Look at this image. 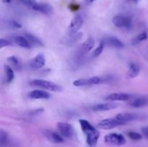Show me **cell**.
Masks as SVG:
<instances>
[{
    "instance_id": "cell-1",
    "label": "cell",
    "mask_w": 148,
    "mask_h": 147,
    "mask_svg": "<svg viewBox=\"0 0 148 147\" xmlns=\"http://www.w3.org/2000/svg\"><path fill=\"white\" fill-rule=\"evenodd\" d=\"M79 123L86 136L87 144L90 147H95L99 139V131L85 119L79 120Z\"/></svg>"
},
{
    "instance_id": "cell-32",
    "label": "cell",
    "mask_w": 148,
    "mask_h": 147,
    "mask_svg": "<svg viewBox=\"0 0 148 147\" xmlns=\"http://www.w3.org/2000/svg\"><path fill=\"white\" fill-rule=\"evenodd\" d=\"M10 24H11V25L13 27H15V28H21L22 27V24H20V22H18L14 21V20L11 21Z\"/></svg>"
},
{
    "instance_id": "cell-4",
    "label": "cell",
    "mask_w": 148,
    "mask_h": 147,
    "mask_svg": "<svg viewBox=\"0 0 148 147\" xmlns=\"http://www.w3.org/2000/svg\"><path fill=\"white\" fill-rule=\"evenodd\" d=\"M105 143L110 146H120L126 144V139L123 135L116 133H111L104 137Z\"/></svg>"
},
{
    "instance_id": "cell-18",
    "label": "cell",
    "mask_w": 148,
    "mask_h": 147,
    "mask_svg": "<svg viewBox=\"0 0 148 147\" xmlns=\"http://www.w3.org/2000/svg\"><path fill=\"white\" fill-rule=\"evenodd\" d=\"M118 107V105L114 102H106V103H101L98 105H94L92 108V110L93 111L96 112H100V111H107L111 110Z\"/></svg>"
},
{
    "instance_id": "cell-28",
    "label": "cell",
    "mask_w": 148,
    "mask_h": 147,
    "mask_svg": "<svg viewBox=\"0 0 148 147\" xmlns=\"http://www.w3.org/2000/svg\"><path fill=\"white\" fill-rule=\"evenodd\" d=\"M127 135H128L129 138L130 139L133 140V141H140L143 138V135L140 133L137 132H134V131H130L127 133Z\"/></svg>"
},
{
    "instance_id": "cell-2",
    "label": "cell",
    "mask_w": 148,
    "mask_h": 147,
    "mask_svg": "<svg viewBox=\"0 0 148 147\" xmlns=\"http://www.w3.org/2000/svg\"><path fill=\"white\" fill-rule=\"evenodd\" d=\"M30 85L31 86L41 88L46 90L52 91V92H61L62 90V87L60 85L55 84L52 82L41 79H34L30 82Z\"/></svg>"
},
{
    "instance_id": "cell-36",
    "label": "cell",
    "mask_w": 148,
    "mask_h": 147,
    "mask_svg": "<svg viewBox=\"0 0 148 147\" xmlns=\"http://www.w3.org/2000/svg\"><path fill=\"white\" fill-rule=\"evenodd\" d=\"M131 1H134V2H137V1H138V0H131Z\"/></svg>"
},
{
    "instance_id": "cell-30",
    "label": "cell",
    "mask_w": 148,
    "mask_h": 147,
    "mask_svg": "<svg viewBox=\"0 0 148 147\" xmlns=\"http://www.w3.org/2000/svg\"><path fill=\"white\" fill-rule=\"evenodd\" d=\"M11 46V42L10 40L4 38H1L0 40V48H2L5 47V46Z\"/></svg>"
},
{
    "instance_id": "cell-19",
    "label": "cell",
    "mask_w": 148,
    "mask_h": 147,
    "mask_svg": "<svg viewBox=\"0 0 148 147\" xmlns=\"http://www.w3.org/2000/svg\"><path fill=\"white\" fill-rule=\"evenodd\" d=\"M25 37L27 39L29 43H30L31 46H36V47H40V46H43V43L38 37L36 36L33 35V34L30 33H25Z\"/></svg>"
},
{
    "instance_id": "cell-29",
    "label": "cell",
    "mask_w": 148,
    "mask_h": 147,
    "mask_svg": "<svg viewBox=\"0 0 148 147\" xmlns=\"http://www.w3.org/2000/svg\"><path fill=\"white\" fill-rule=\"evenodd\" d=\"M23 4H24L25 5L27 6V7H30L33 10V7H35V5L36 4L37 1L36 0H20Z\"/></svg>"
},
{
    "instance_id": "cell-33",
    "label": "cell",
    "mask_w": 148,
    "mask_h": 147,
    "mask_svg": "<svg viewBox=\"0 0 148 147\" xmlns=\"http://www.w3.org/2000/svg\"><path fill=\"white\" fill-rule=\"evenodd\" d=\"M142 132H143V135L148 138V126L144 127V128H142Z\"/></svg>"
},
{
    "instance_id": "cell-20",
    "label": "cell",
    "mask_w": 148,
    "mask_h": 147,
    "mask_svg": "<svg viewBox=\"0 0 148 147\" xmlns=\"http://www.w3.org/2000/svg\"><path fill=\"white\" fill-rule=\"evenodd\" d=\"M140 72V68L137 63L132 62L129 66V70L127 71V75L130 78H135L139 75Z\"/></svg>"
},
{
    "instance_id": "cell-23",
    "label": "cell",
    "mask_w": 148,
    "mask_h": 147,
    "mask_svg": "<svg viewBox=\"0 0 148 147\" xmlns=\"http://www.w3.org/2000/svg\"><path fill=\"white\" fill-rule=\"evenodd\" d=\"M5 72H6V82L7 84H10L13 81L14 78V71L9 66H5Z\"/></svg>"
},
{
    "instance_id": "cell-14",
    "label": "cell",
    "mask_w": 148,
    "mask_h": 147,
    "mask_svg": "<svg viewBox=\"0 0 148 147\" xmlns=\"http://www.w3.org/2000/svg\"><path fill=\"white\" fill-rule=\"evenodd\" d=\"M45 58L43 54H38L30 61V66L33 69H41L45 65Z\"/></svg>"
},
{
    "instance_id": "cell-34",
    "label": "cell",
    "mask_w": 148,
    "mask_h": 147,
    "mask_svg": "<svg viewBox=\"0 0 148 147\" xmlns=\"http://www.w3.org/2000/svg\"><path fill=\"white\" fill-rule=\"evenodd\" d=\"M85 1H86V2L88 3V4H91V3H92L94 1H95V0H85Z\"/></svg>"
},
{
    "instance_id": "cell-10",
    "label": "cell",
    "mask_w": 148,
    "mask_h": 147,
    "mask_svg": "<svg viewBox=\"0 0 148 147\" xmlns=\"http://www.w3.org/2000/svg\"><path fill=\"white\" fill-rule=\"evenodd\" d=\"M43 135L50 142L53 143V144H61L64 141L63 136L62 135H59L58 133L55 131L45 130L43 131Z\"/></svg>"
},
{
    "instance_id": "cell-22",
    "label": "cell",
    "mask_w": 148,
    "mask_h": 147,
    "mask_svg": "<svg viewBox=\"0 0 148 147\" xmlns=\"http://www.w3.org/2000/svg\"><path fill=\"white\" fill-rule=\"evenodd\" d=\"M82 35H83L82 33H77L75 34L72 35H69V37L66 39L64 43L68 46H72L77 41H79L82 38Z\"/></svg>"
},
{
    "instance_id": "cell-31",
    "label": "cell",
    "mask_w": 148,
    "mask_h": 147,
    "mask_svg": "<svg viewBox=\"0 0 148 147\" xmlns=\"http://www.w3.org/2000/svg\"><path fill=\"white\" fill-rule=\"evenodd\" d=\"M79 7H80L79 4H77V3H71V4L69 5V8L73 12L77 11V10L79 9Z\"/></svg>"
},
{
    "instance_id": "cell-16",
    "label": "cell",
    "mask_w": 148,
    "mask_h": 147,
    "mask_svg": "<svg viewBox=\"0 0 148 147\" xmlns=\"http://www.w3.org/2000/svg\"><path fill=\"white\" fill-rule=\"evenodd\" d=\"M105 44L108 45L110 46L115 48L117 49L123 48L124 46V44L123 42H121L118 37H114V36H110V37H107L103 40Z\"/></svg>"
},
{
    "instance_id": "cell-6",
    "label": "cell",
    "mask_w": 148,
    "mask_h": 147,
    "mask_svg": "<svg viewBox=\"0 0 148 147\" xmlns=\"http://www.w3.org/2000/svg\"><path fill=\"white\" fill-rule=\"evenodd\" d=\"M123 125L124 124L119 120H118L116 117H114V118H106V119L102 120L101 122H98L97 127L101 130H110Z\"/></svg>"
},
{
    "instance_id": "cell-7",
    "label": "cell",
    "mask_w": 148,
    "mask_h": 147,
    "mask_svg": "<svg viewBox=\"0 0 148 147\" xmlns=\"http://www.w3.org/2000/svg\"><path fill=\"white\" fill-rule=\"evenodd\" d=\"M105 79H102L98 76L88 78V79H79L74 81L73 85L75 86H91V85H96L102 84Z\"/></svg>"
},
{
    "instance_id": "cell-5",
    "label": "cell",
    "mask_w": 148,
    "mask_h": 147,
    "mask_svg": "<svg viewBox=\"0 0 148 147\" xmlns=\"http://www.w3.org/2000/svg\"><path fill=\"white\" fill-rule=\"evenodd\" d=\"M116 118L119 120L124 125V124L132 122V121L143 120L145 118L146 116L143 114L133 113V112H121V113H119L118 115H116Z\"/></svg>"
},
{
    "instance_id": "cell-11",
    "label": "cell",
    "mask_w": 148,
    "mask_h": 147,
    "mask_svg": "<svg viewBox=\"0 0 148 147\" xmlns=\"http://www.w3.org/2000/svg\"><path fill=\"white\" fill-rule=\"evenodd\" d=\"M129 104L131 107L135 108H140L147 106L148 105V96L142 95V96L133 97Z\"/></svg>"
},
{
    "instance_id": "cell-21",
    "label": "cell",
    "mask_w": 148,
    "mask_h": 147,
    "mask_svg": "<svg viewBox=\"0 0 148 147\" xmlns=\"http://www.w3.org/2000/svg\"><path fill=\"white\" fill-rule=\"evenodd\" d=\"M14 43L17 45H18L19 46L22 48H30L31 47V45L29 43V41L27 40V39L25 37L22 35H17L16 37H14Z\"/></svg>"
},
{
    "instance_id": "cell-24",
    "label": "cell",
    "mask_w": 148,
    "mask_h": 147,
    "mask_svg": "<svg viewBox=\"0 0 148 147\" xmlns=\"http://www.w3.org/2000/svg\"><path fill=\"white\" fill-rule=\"evenodd\" d=\"M9 142V137L7 133L5 131L1 130L0 132V146L4 147L6 146Z\"/></svg>"
},
{
    "instance_id": "cell-15",
    "label": "cell",
    "mask_w": 148,
    "mask_h": 147,
    "mask_svg": "<svg viewBox=\"0 0 148 147\" xmlns=\"http://www.w3.org/2000/svg\"><path fill=\"white\" fill-rule=\"evenodd\" d=\"M132 98V95L127 93H112L108 95L106 99L108 101H127Z\"/></svg>"
},
{
    "instance_id": "cell-8",
    "label": "cell",
    "mask_w": 148,
    "mask_h": 147,
    "mask_svg": "<svg viewBox=\"0 0 148 147\" xmlns=\"http://www.w3.org/2000/svg\"><path fill=\"white\" fill-rule=\"evenodd\" d=\"M58 131H59L61 135L66 138H71L75 135V130L71 124L67 122H59L56 124Z\"/></svg>"
},
{
    "instance_id": "cell-26",
    "label": "cell",
    "mask_w": 148,
    "mask_h": 147,
    "mask_svg": "<svg viewBox=\"0 0 148 147\" xmlns=\"http://www.w3.org/2000/svg\"><path fill=\"white\" fill-rule=\"evenodd\" d=\"M104 46H105V43H104V42L103 41V40H101V41L100 42L99 45L98 46V47H97L95 49V50L93 51L92 56H93V57H97V56H99L102 53L103 50Z\"/></svg>"
},
{
    "instance_id": "cell-25",
    "label": "cell",
    "mask_w": 148,
    "mask_h": 147,
    "mask_svg": "<svg viewBox=\"0 0 148 147\" xmlns=\"http://www.w3.org/2000/svg\"><path fill=\"white\" fill-rule=\"evenodd\" d=\"M7 61H8L10 63H12V65L14 66L16 69H20V68H21L20 61H19V59H17V57H15V56H10V57L7 58Z\"/></svg>"
},
{
    "instance_id": "cell-27",
    "label": "cell",
    "mask_w": 148,
    "mask_h": 147,
    "mask_svg": "<svg viewBox=\"0 0 148 147\" xmlns=\"http://www.w3.org/2000/svg\"><path fill=\"white\" fill-rule=\"evenodd\" d=\"M147 37H148V35H147V32H143V33H141L140 35H137V37L133 40L132 43H140V42L143 41V40H147Z\"/></svg>"
},
{
    "instance_id": "cell-35",
    "label": "cell",
    "mask_w": 148,
    "mask_h": 147,
    "mask_svg": "<svg viewBox=\"0 0 148 147\" xmlns=\"http://www.w3.org/2000/svg\"><path fill=\"white\" fill-rule=\"evenodd\" d=\"M12 0H3V2L4 3H10Z\"/></svg>"
},
{
    "instance_id": "cell-12",
    "label": "cell",
    "mask_w": 148,
    "mask_h": 147,
    "mask_svg": "<svg viewBox=\"0 0 148 147\" xmlns=\"http://www.w3.org/2000/svg\"><path fill=\"white\" fill-rule=\"evenodd\" d=\"M95 45V42H94L93 39L92 37H89L87 39L85 42L82 44L81 47L78 50L77 53L82 56H85V54L89 53L94 47Z\"/></svg>"
},
{
    "instance_id": "cell-3",
    "label": "cell",
    "mask_w": 148,
    "mask_h": 147,
    "mask_svg": "<svg viewBox=\"0 0 148 147\" xmlns=\"http://www.w3.org/2000/svg\"><path fill=\"white\" fill-rule=\"evenodd\" d=\"M112 22L116 27L124 30H130L132 27V17L126 14H117L112 19Z\"/></svg>"
},
{
    "instance_id": "cell-13",
    "label": "cell",
    "mask_w": 148,
    "mask_h": 147,
    "mask_svg": "<svg viewBox=\"0 0 148 147\" xmlns=\"http://www.w3.org/2000/svg\"><path fill=\"white\" fill-rule=\"evenodd\" d=\"M27 97L30 99H47L50 98L51 95L46 91L40 90V89H35V90L29 92Z\"/></svg>"
},
{
    "instance_id": "cell-9",
    "label": "cell",
    "mask_w": 148,
    "mask_h": 147,
    "mask_svg": "<svg viewBox=\"0 0 148 147\" xmlns=\"http://www.w3.org/2000/svg\"><path fill=\"white\" fill-rule=\"evenodd\" d=\"M82 24H83V19H82V17L79 14L75 15L72 18V21H71L70 24L68 27V35H72L78 33L79 29L82 27Z\"/></svg>"
},
{
    "instance_id": "cell-17",
    "label": "cell",
    "mask_w": 148,
    "mask_h": 147,
    "mask_svg": "<svg viewBox=\"0 0 148 147\" xmlns=\"http://www.w3.org/2000/svg\"><path fill=\"white\" fill-rule=\"evenodd\" d=\"M35 11L39 12L43 14H50L53 12V8L51 6L47 3H38L37 2L35 7L33 8Z\"/></svg>"
}]
</instances>
